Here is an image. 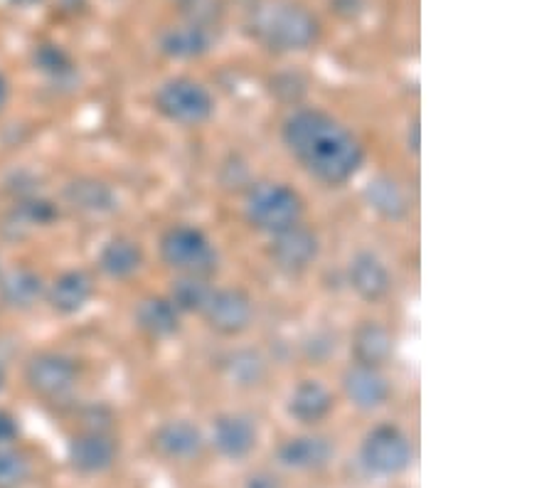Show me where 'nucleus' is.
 Masks as SVG:
<instances>
[{
    "label": "nucleus",
    "mask_w": 554,
    "mask_h": 488,
    "mask_svg": "<svg viewBox=\"0 0 554 488\" xmlns=\"http://www.w3.org/2000/svg\"><path fill=\"white\" fill-rule=\"evenodd\" d=\"M67 203L74 210L89 212V215H109L116 210V193L97 178H79L65 188Z\"/></svg>",
    "instance_id": "obj_21"
},
{
    "label": "nucleus",
    "mask_w": 554,
    "mask_h": 488,
    "mask_svg": "<svg viewBox=\"0 0 554 488\" xmlns=\"http://www.w3.org/2000/svg\"><path fill=\"white\" fill-rule=\"evenodd\" d=\"M79 368L72 358L62 353H40L25 368L30 390L42 397H62L77 385Z\"/></svg>",
    "instance_id": "obj_9"
},
{
    "label": "nucleus",
    "mask_w": 554,
    "mask_h": 488,
    "mask_svg": "<svg viewBox=\"0 0 554 488\" xmlns=\"http://www.w3.org/2000/svg\"><path fill=\"white\" fill-rule=\"evenodd\" d=\"M362 195H365V203L370 205V210H375L382 220L402 222L404 217L409 215V210H412L402 185L397 183V178H392V175L387 173L375 175V178L365 185Z\"/></svg>",
    "instance_id": "obj_16"
},
{
    "label": "nucleus",
    "mask_w": 554,
    "mask_h": 488,
    "mask_svg": "<svg viewBox=\"0 0 554 488\" xmlns=\"http://www.w3.org/2000/svg\"><path fill=\"white\" fill-rule=\"evenodd\" d=\"M257 424L244 415H220L212 424V444L222 456L239 461L257 447Z\"/></svg>",
    "instance_id": "obj_12"
},
{
    "label": "nucleus",
    "mask_w": 554,
    "mask_h": 488,
    "mask_svg": "<svg viewBox=\"0 0 554 488\" xmlns=\"http://www.w3.org/2000/svg\"><path fill=\"white\" fill-rule=\"evenodd\" d=\"M18 215L23 217L28 225H50V222L57 220V205L52 200L45 198H25L23 203L18 205Z\"/></svg>",
    "instance_id": "obj_29"
},
{
    "label": "nucleus",
    "mask_w": 554,
    "mask_h": 488,
    "mask_svg": "<svg viewBox=\"0 0 554 488\" xmlns=\"http://www.w3.org/2000/svg\"><path fill=\"white\" fill-rule=\"evenodd\" d=\"M92 294L94 284L89 279V274L79 272V269H69V272L60 274V277L52 281L50 291H47V301H50V306L57 314L72 316L89 304Z\"/></svg>",
    "instance_id": "obj_18"
},
{
    "label": "nucleus",
    "mask_w": 554,
    "mask_h": 488,
    "mask_svg": "<svg viewBox=\"0 0 554 488\" xmlns=\"http://www.w3.org/2000/svg\"><path fill=\"white\" fill-rule=\"evenodd\" d=\"M3 385H5V370L3 365H0V390H3Z\"/></svg>",
    "instance_id": "obj_35"
},
{
    "label": "nucleus",
    "mask_w": 554,
    "mask_h": 488,
    "mask_svg": "<svg viewBox=\"0 0 554 488\" xmlns=\"http://www.w3.org/2000/svg\"><path fill=\"white\" fill-rule=\"evenodd\" d=\"M333 392L318 380H303L294 387L289 397V415L301 424H318L333 412Z\"/></svg>",
    "instance_id": "obj_17"
},
{
    "label": "nucleus",
    "mask_w": 554,
    "mask_h": 488,
    "mask_svg": "<svg viewBox=\"0 0 554 488\" xmlns=\"http://www.w3.org/2000/svg\"><path fill=\"white\" fill-rule=\"evenodd\" d=\"M116 442L101 432H84L69 442V461L82 474H101L116 461Z\"/></svg>",
    "instance_id": "obj_14"
},
{
    "label": "nucleus",
    "mask_w": 554,
    "mask_h": 488,
    "mask_svg": "<svg viewBox=\"0 0 554 488\" xmlns=\"http://www.w3.org/2000/svg\"><path fill=\"white\" fill-rule=\"evenodd\" d=\"M247 488H279V481L269 474H257L247 481Z\"/></svg>",
    "instance_id": "obj_31"
},
{
    "label": "nucleus",
    "mask_w": 554,
    "mask_h": 488,
    "mask_svg": "<svg viewBox=\"0 0 554 488\" xmlns=\"http://www.w3.org/2000/svg\"><path fill=\"white\" fill-rule=\"evenodd\" d=\"M18 434H20L18 419L10 415V412L0 410V447H3V444L15 442V439H18Z\"/></svg>",
    "instance_id": "obj_30"
},
{
    "label": "nucleus",
    "mask_w": 554,
    "mask_h": 488,
    "mask_svg": "<svg viewBox=\"0 0 554 488\" xmlns=\"http://www.w3.org/2000/svg\"><path fill=\"white\" fill-rule=\"evenodd\" d=\"M252 33L264 47L276 52L308 50L318 40V20L296 3H269L254 13Z\"/></svg>",
    "instance_id": "obj_2"
},
{
    "label": "nucleus",
    "mask_w": 554,
    "mask_h": 488,
    "mask_svg": "<svg viewBox=\"0 0 554 488\" xmlns=\"http://www.w3.org/2000/svg\"><path fill=\"white\" fill-rule=\"evenodd\" d=\"M136 323L151 338H170L180 331V314L163 296H148L138 304Z\"/></svg>",
    "instance_id": "obj_22"
},
{
    "label": "nucleus",
    "mask_w": 554,
    "mask_h": 488,
    "mask_svg": "<svg viewBox=\"0 0 554 488\" xmlns=\"http://www.w3.org/2000/svg\"><path fill=\"white\" fill-rule=\"evenodd\" d=\"M180 3H190V0H180Z\"/></svg>",
    "instance_id": "obj_36"
},
{
    "label": "nucleus",
    "mask_w": 554,
    "mask_h": 488,
    "mask_svg": "<svg viewBox=\"0 0 554 488\" xmlns=\"http://www.w3.org/2000/svg\"><path fill=\"white\" fill-rule=\"evenodd\" d=\"M99 267L111 279H129L143 267V247L131 237H114L99 252Z\"/></svg>",
    "instance_id": "obj_20"
},
{
    "label": "nucleus",
    "mask_w": 554,
    "mask_h": 488,
    "mask_svg": "<svg viewBox=\"0 0 554 488\" xmlns=\"http://www.w3.org/2000/svg\"><path fill=\"white\" fill-rule=\"evenodd\" d=\"M281 141L313 180L340 188L365 166V146L358 136L323 109H296L281 126Z\"/></svg>",
    "instance_id": "obj_1"
},
{
    "label": "nucleus",
    "mask_w": 554,
    "mask_h": 488,
    "mask_svg": "<svg viewBox=\"0 0 554 488\" xmlns=\"http://www.w3.org/2000/svg\"><path fill=\"white\" fill-rule=\"evenodd\" d=\"M407 143H409V151L419 153V121H414V124H409Z\"/></svg>",
    "instance_id": "obj_32"
},
{
    "label": "nucleus",
    "mask_w": 554,
    "mask_h": 488,
    "mask_svg": "<svg viewBox=\"0 0 554 488\" xmlns=\"http://www.w3.org/2000/svg\"><path fill=\"white\" fill-rule=\"evenodd\" d=\"M343 392L350 405L362 412H372L390 400V380L385 378L382 368H370V365L353 363L343 373Z\"/></svg>",
    "instance_id": "obj_10"
},
{
    "label": "nucleus",
    "mask_w": 554,
    "mask_h": 488,
    "mask_svg": "<svg viewBox=\"0 0 554 488\" xmlns=\"http://www.w3.org/2000/svg\"><path fill=\"white\" fill-rule=\"evenodd\" d=\"M348 281L353 286L355 294L367 304H377V301L387 299L392 291V274L387 264L377 257L370 249H360L348 267Z\"/></svg>",
    "instance_id": "obj_11"
},
{
    "label": "nucleus",
    "mask_w": 554,
    "mask_h": 488,
    "mask_svg": "<svg viewBox=\"0 0 554 488\" xmlns=\"http://www.w3.org/2000/svg\"><path fill=\"white\" fill-rule=\"evenodd\" d=\"M30 476V461L13 449H0V488H20Z\"/></svg>",
    "instance_id": "obj_28"
},
{
    "label": "nucleus",
    "mask_w": 554,
    "mask_h": 488,
    "mask_svg": "<svg viewBox=\"0 0 554 488\" xmlns=\"http://www.w3.org/2000/svg\"><path fill=\"white\" fill-rule=\"evenodd\" d=\"M333 456V447L326 437H313V434H306V437H294L289 442L281 444L279 449V461L289 469L296 471H311L326 466Z\"/></svg>",
    "instance_id": "obj_19"
},
{
    "label": "nucleus",
    "mask_w": 554,
    "mask_h": 488,
    "mask_svg": "<svg viewBox=\"0 0 554 488\" xmlns=\"http://www.w3.org/2000/svg\"><path fill=\"white\" fill-rule=\"evenodd\" d=\"M353 358L358 365L382 368L394 355V336L390 328L380 321H365L353 333Z\"/></svg>",
    "instance_id": "obj_15"
},
{
    "label": "nucleus",
    "mask_w": 554,
    "mask_h": 488,
    "mask_svg": "<svg viewBox=\"0 0 554 488\" xmlns=\"http://www.w3.org/2000/svg\"><path fill=\"white\" fill-rule=\"evenodd\" d=\"M15 5H35V3H40V0H13Z\"/></svg>",
    "instance_id": "obj_34"
},
{
    "label": "nucleus",
    "mask_w": 554,
    "mask_h": 488,
    "mask_svg": "<svg viewBox=\"0 0 554 488\" xmlns=\"http://www.w3.org/2000/svg\"><path fill=\"white\" fill-rule=\"evenodd\" d=\"M318 254H321V240H318L316 230L306 227L303 222L271 235V262L276 264V269L291 274V277L308 272L318 259Z\"/></svg>",
    "instance_id": "obj_8"
},
{
    "label": "nucleus",
    "mask_w": 554,
    "mask_h": 488,
    "mask_svg": "<svg viewBox=\"0 0 554 488\" xmlns=\"http://www.w3.org/2000/svg\"><path fill=\"white\" fill-rule=\"evenodd\" d=\"M35 67L40 72L50 74V77L62 79L67 77V74H72L74 62L60 45H50V42H47V45H40L35 50Z\"/></svg>",
    "instance_id": "obj_27"
},
{
    "label": "nucleus",
    "mask_w": 554,
    "mask_h": 488,
    "mask_svg": "<svg viewBox=\"0 0 554 488\" xmlns=\"http://www.w3.org/2000/svg\"><path fill=\"white\" fill-rule=\"evenodd\" d=\"M153 104L165 121L183 129H197L215 116V99L210 89L190 77H175L161 84Z\"/></svg>",
    "instance_id": "obj_4"
},
{
    "label": "nucleus",
    "mask_w": 554,
    "mask_h": 488,
    "mask_svg": "<svg viewBox=\"0 0 554 488\" xmlns=\"http://www.w3.org/2000/svg\"><path fill=\"white\" fill-rule=\"evenodd\" d=\"M362 464L377 476H397L412 464V444L397 424H377L360 447Z\"/></svg>",
    "instance_id": "obj_6"
},
{
    "label": "nucleus",
    "mask_w": 554,
    "mask_h": 488,
    "mask_svg": "<svg viewBox=\"0 0 554 488\" xmlns=\"http://www.w3.org/2000/svg\"><path fill=\"white\" fill-rule=\"evenodd\" d=\"M207 328L217 336L234 338L249 331L254 323V299L239 286H225V289H212L205 309H202Z\"/></svg>",
    "instance_id": "obj_7"
},
{
    "label": "nucleus",
    "mask_w": 554,
    "mask_h": 488,
    "mask_svg": "<svg viewBox=\"0 0 554 488\" xmlns=\"http://www.w3.org/2000/svg\"><path fill=\"white\" fill-rule=\"evenodd\" d=\"M210 294V279L195 277V274H180V279L173 281L168 301L178 309V314H202Z\"/></svg>",
    "instance_id": "obj_25"
},
{
    "label": "nucleus",
    "mask_w": 554,
    "mask_h": 488,
    "mask_svg": "<svg viewBox=\"0 0 554 488\" xmlns=\"http://www.w3.org/2000/svg\"><path fill=\"white\" fill-rule=\"evenodd\" d=\"M161 50L173 60H195L210 50V35L200 25H180L170 28L161 37Z\"/></svg>",
    "instance_id": "obj_24"
},
{
    "label": "nucleus",
    "mask_w": 554,
    "mask_h": 488,
    "mask_svg": "<svg viewBox=\"0 0 554 488\" xmlns=\"http://www.w3.org/2000/svg\"><path fill=\"white\" fill-rule=\"evenodd\" d=\"M306 203L286 183H257L244 200V217L254 230L276 235L303 222Z\"/></svg>",
    "instance_id": "obj_3"
},
{
    "label": "nucleus",
    "mask_w": 554,
    "mask_h": 488,
    "mask_svg": "<svg viewBox=\"0 0 554 488\" xmlns=\"http://www.w3.org/2000/svg\"><path fill=\"white\" fill-rule=\"evenodd\" d=\"M8 97H10L8 82H5V77H3V74H0V111H3L5 104H8Z\"/></svg>",
    "instance_id": "obj_33"
},
{
    "label": "nucleus",
    "mask_w": 554,
    "mask_h": 488,
    "mask_svg": "<svg viewBox=\"0 0 554 488\" xmlns=\"http://www.w3.org/2000/svg\"><path fill=\"white\" fill-rule=\"evenodd\" d=\"M205 439L202 432L188 419L165 422L153 434V449L170 461H190L200 456Z\"/></svg>",
    "instance_id": "obj_13"
},
{
    "label": "nucleus",
    "mask_w": 554,
    "mask_h": 488,
    "mask_svg": "<svg viewBox=\"0 0 554 488\" xmlns=\"http://www.w3.org/2000/svg\"><path fill=\"white\" fill-rule=\"evenodd\" d=\"M161 259L178 274L210 279L217 269V249L210 237L193 225H175L161 237Z\"/></svg>",
    "instance_id": "obj_5"
},
{
    "label": "nucleus",
    "mask_w": 554,
    "mask_h": 488,
    "mask_svg": "<svg viewBox=\"0 0 554 488\" xmlns=\"http://www.w3.org/2000/svg\"><path fill=\"white\" fill-rule=\"evenodd\" d=\"M42 291H45V284H42L40 274L30 272V269H15L0 281V299L10 309H33L40 301Z\"/></svg>",
    "instance_id": "obj_23"
},
{
    "label": "nucleus",
    "mask_w": 554,
    "mask_h": 488,
    "mask_svg": "<svg viewBox=\"0 0 554 488\" xmlns=\"http://www.w3.org/2000/svg\"><path fill=\"white\" fill-rule=\"evenodd\" d=\"M264 360L259 358L252 350H242V353L232 355V363H229V378L237 385L252 387L259 385V380L264 378Z\"/></svg>",
    "instance_id": "obj_26"
}]
</instances>
